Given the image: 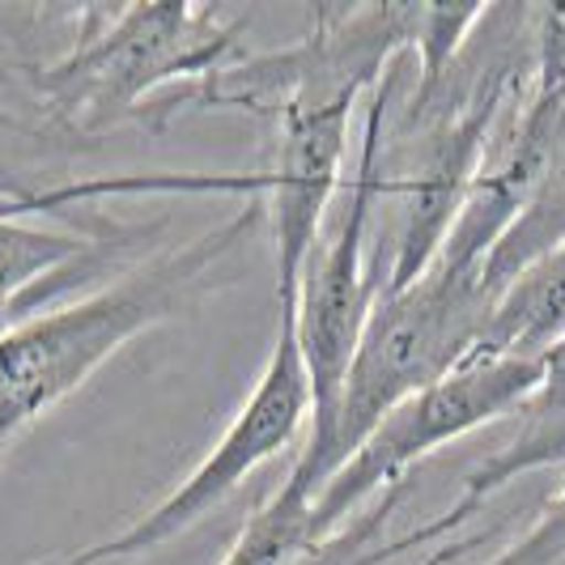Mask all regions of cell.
<instances>
[{
    "mask_svg": "<svg viewBox=\"0 0 565 565\" xmlns=\"http://www.w3.org/2000/svg\"><path fill=\"white\" fill-rule=\"evenodd\" d=\"M413 26L417 4H311L294 43L247 52L217 82L222 111L273 119L277 128L268 162L247 170L273 234L277 307H294L298 273L323 234L353 111L413 52Z\"/></svg>",
    "mask_w": 565,
    "mask_h": 565,
    "instance_id": "6da1fadb",
    "label": "cell"
},
{
    "mask_svg": "<svg viewBox=\"0 0 565 565\" xmlns=\"http://www.w3.org/2000/svg\"><path fill=\"white\" fill-rule=\"evenodd\" d=\"M259 217L264 204L243 200L213 230L132 259L85 298L34 311L0 332V451L85 387L124 344L196 311L200 298L222 285V264L252 238Z\"/></svg>",
    "mask_w": 565,
    "mask_h": 565,
    "instance_id": "7a4b0ae2",
    "label": "cell"
},
{
    "mask_svg": "<svg viewBox=\"0 0 565 565\" xmlns=\"http://www.w3.org/2000/svg\"><path fill=\"white\" fill-rule=\"evenodd\" d=\"M247 18L222 4H77L73 39L39 94L85 141H107L170 89L204 82L243 56Z\"/></svg>",
    "mask_w": 565,
    "mask_h": 565,
    "instance_id": "3957f363",
    "label": "cell"
},
{
    "mask_svg": "<svg viewBox=\"0 0 565 565\" xmlns=\"http://www.w3.org/2000/svg\"><path fill=\"white\" fill-rule=\"evenodd\" d=\"M404 60V56H399ZM399 60L387 68V77L366 103V128H362V153L349 183V196L340 209L337 226L319 234L311 247L298 285H294V344L307 370L311 387V422H307V443L298 455V472L323 489L332 477V434H337V408L344 392V374L358 353V340L366 328L379 289L370 281V226H374V149H379V128L383 111L392 103Z\"/></svg>",
    "mask_w": 565,
    "mask_h": 565,
    "instance_id": "277c9868",
    "label": "cell"
},
{
    "mask_svg": "<svg viewBox=\"0 0 565 565\" xmlns=\"http://www.w3.org/2000/svg\"><path fill=\"white\" fill-rule=\"evenodd\" d=\"M493 298L481 277L425 268L422 281L374 302L344 374L332 434V472L370 438V429L408 396L447 379L481 337Z\"/></svg>",
    "mask_w": 565,
    "mask_h": 565,
    "instance_id": "5b68a950",
    "label": "cell"
},
{
    "mask_svg": "<svg viewBox=\"0 0 565 565\" xmlns=\"http://www.w3.org/2000/svg\"><path fill=\"white\" fill-rule=\"evenodd\" d=\"M307 422H311V387H307V370H302L298 344H294V307H277V340L264 362V374L255 379L252 396L243 399V408L222 429V438L209 447V455L158 507L145 510L119 536L85 544L52 565L137 562L145 553L162 548L167 540L183 536L204 514L230 502V493L247 481L255 468H264L273 455H281Z\"/></svg>",
    "mask_w": 565,
    "mask_h": 565,
    "instance_id": "8992f818",
    "label": "cell"
},
{
    "mask_svg": "<svg viewBox=\"0 0 565 565\" xmlns=\"http://www.w3.org/2000/svg\"><path fill=\"white\" fill-rule=\"evenodd\" d=\"M540 362L519 358H481L463 362L434 387L408 396L392 408L383 422L370 429V438L328 477V484L311 502V532L315 544L344 527L374 493L387 484L413 477V468L425 455L447 447L463 434H477L481 425L510 417L523 399L536 392Z\"/></svg>",
    "mask_w": 565,
    "mask_h": 565,
    "instance_id": "52a82bcc",
    "label": "cell"
},
{
    "mask_svg": "<svg viewBox=\"0 0 565 565\" xmlns=\"http://www.w3.org/2000/svg\"><path fill=\"white\" fill-rule=\"evenodd\" d=\"M73 18L77 9L60 4H0V209L9 217L77 183L73 167L103 149L39 94V73L68 47Z\"/></svg>",
    "mask_w": 565,
    "mask_h": 565,
    "instance_id": "ba28073f",
    "label": "cell"
},
{
    "mask_svg": "<svg viewBox=\"0 0 565 565\" xmlns=\"http://www.w3.org/2000/svg\"><path fill=\"white\" fill-rule=\"evenodd\" d=\"M510 417H514V425L502 438V447H493L463 477V489L455 502L481 510L510 481L540 472V468H565V337L540 358L536 392Z\"/></svg>",
    "mask_w": 565,
    "mask_h": 565,
    "instance_id": "9c48e42d",
    "label": "cell"
},
{
    "mask_svg": "<svg viewBox=\"0 0 565 565\" xmlns=\"http://www.w3.org/2000/svg\"><path fill=\"white\" fill-rule=\"evenodd\" d=\"M565 337V243L532 259L514 281L493 298L484 328L463 362L519 358L540 362Z\"/></svg>",
    "mask_w": 565,
    "mask_h": 565,
    "instance_id": "30bf717a",
    "label": "cell"
},
{
    "mask_svg": "<svg viewBox=\"0 0 565 565\" xmlns=\"http://www.w3.org/2000/svg\"><path fill=\"white\" fill-rule=\"evenodd\" d=\"M408 493H413V477L399 484H387L344 527H337L328 540H319L315 548H307L294 565H387L396 562V557H404V553H413V548H438L443 540L463 532V523L477 514V510L463 507V502H451L447 510L429 514L425 523L408 527V532H387L392 519L408 502Z\"/></svg>",
    "mask_w": 565,
    "mask_h": 565,
    "instance_id": "8fae6325",
    "label": "cell"
},
{
    "mask_svg": "<svg viewBox=\"0 0 565 565\" xmlns=\"http://www.w3.org/2000/svg\"><path fill=\"white\" fill-rule=\"evenodd\" d=\"M124 230H115V234H124ZM115 234H103V238H115ZM103 238H89L77 230L30 226L0 209V332H9L18 319L39 311L43 285L52 281L60 268L94 252Z\"/></svg>",
    "mask_w": 565,
    "mask_h": 565,
    "instance_id": "7c38bea8",
    "label": "cell"
},
{
    "mask_svg": "<svg viewBox=\"0 0 565 565\" xmlns=\"http://www.w3.org/2000/svg\"><path fill=\"white\" fill-rule=\"evenodd\" d=\"M315 489L298 468H289L285 477L259 510L247 514L243 532L234 536L222 565H294L307 548H315L311 532V502Z\"/></svg>",
    "mask_w": 565,
    "mask_h": 565,
    "instance_id": "4fadbf2b",
    "label": "cell"
},
{
    "mask_svg": "<svg viewBox=\"0 0 565 565\" xmlns=\"http://www.w3.org/2000/svg\"><path fill=\"white\" fill-rule=\"evenodd\" d=\"M484 4H417V26H413V82H438L447 73V64L459 56V47L468 43L472 26L481 22Z\"/></svg>",
    "mask_w": 565,
    "mask_h": 565,
    "instance_id": "5bb4252c",
    "label": "cell"
},
{
    "mask_svg": "<svg viewBox=\"0 0 565 565\" xmlns=\"http://www.w3.org/2000/svg\"><path fill=\"white\" fill-rule=\"evenodd\" d=\"M489 565H565V477L544 498L536 523Z\"/></svg>",
    "mask_w": 565,
    "mask_h": 565,
    "instance_id": "9a60e30c",
    "label": "cell"
},
{
    "mask_svg": "<svg viewBox=\"0 0 565 565\" xmlns=\"http://www.w3.org/2000/svg\"><path fill=\"white\" fill-rule=\"evenodd\" d=\"M532 98L544 107H565V0L536 4V77Z\"/></svg>",
    "mask_w": 565,
    "mask_h": 565,
    "instance_id": "2e32d148",
    "label": "cell"
},
{
    "mask_svg": "<svg viewBox=\"0 0 565 565\" xmlns=\"http://www.w3.org/2000/svg\"><path fill=\"white\" fill-rule=\"evenodd\" d=\"M493 536H498V523H489V527H481V532H463V536L443 540V544H438V548H429L417 565H455V562H463L472 548H481L484 540H493Z\"/></svg>",
    "mask_w": 565,
    "mask_h": 565,
    "instance_id": "e0dca14e",
    "label": "cell"
},
{
    "mask_svg": "<svg viewBox=\"0 0 565 565\" xmlns=\"http://www.w3.org/2000/svg\"><path fill=\"white\" fill-rule=\"evenodd\" d=\"M0 455H4V451H0Z\"/></svg>",
    "mask_w": 565,
    "mask_h": 565,
    "instance_id": "ac0fdd59",
    "label": "cell"
}]
</instances>
